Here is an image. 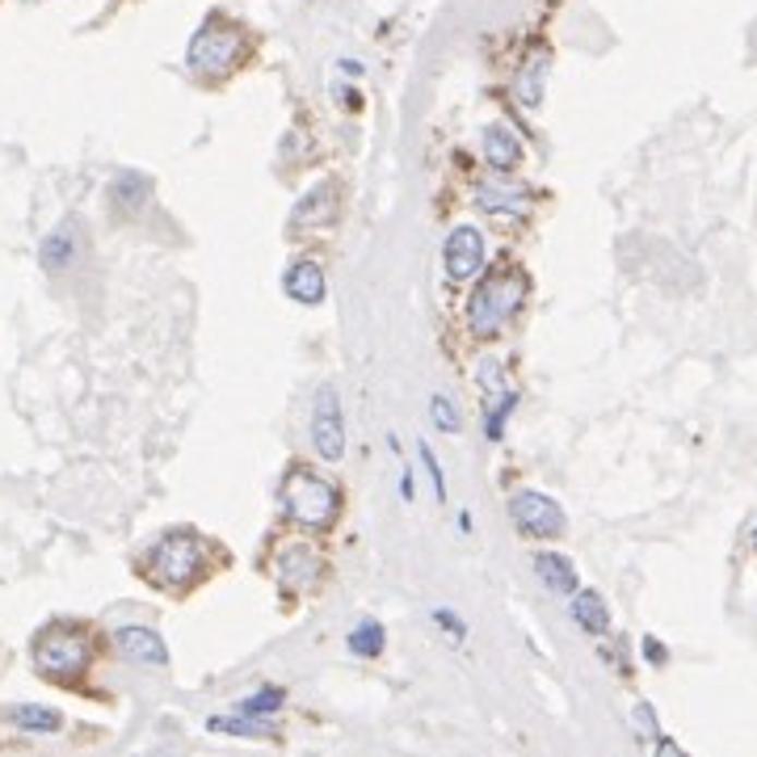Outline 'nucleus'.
Listing matches in <instances>:
<instances>
[{
	"mask_svg": "<svg viewBox=\"0 0 757 757\" xmlns=\"http://www.w3.org/2000/svg\"><path fill=\"white\" fill-rule=\"evenodd\" d=\"M287 702V695L278 690V686H262L257 695H249V699L240 702V716H269V711H278Z\"/></svg>",
	"mask_w": 757,
	"mask_h": 757,
	"instance_id": "412c9836",
	"label": "nucleus"
},
{
	"mask_svg": "<svg viewBox=\"0 0 757 757\" xmlns=\"http://www.w3.org/2000/svg\"><path fill=\"white\" fill-rule=\"evenodd\" d=\"M321 573H324V560L312 543H283L274 552V581L283 585V589H291V593L316 589Z\"/></svg>",
	"mask_w": 757,
	"mask_h": 757,
	"instance_id": "6e6552de",
	"label": "nucleus"
},
{
	"mask_svg": "<svg viewBox=\"0 0 757 757\" xmlns=\"http://www.w3.org/2000/svg\"><path fill=\"white\" fill-rule=\"evenodd\" d=\"M88 661H93V648H88L85 632H76V627H47L34 640V665L51 682H76L88 670Z\"/></svg>",
	"mask_w": 757,
	"mask_h": 757,
	"instance_id": "39448f33",
	"label": "nucleus"
},
{
	"mask_svg": "<svg viewBox=\"0 0 757 757\" xmlns=\"http://www.w3.org/2000/svg\"><path fill=\"white\" fill-rule=\"evenodd\" d=\"M421 464H425V471H430V480H434L437 501H446V480H442V467H437V455L430 450V446H421Z\"/></svg>",
	"mask_w": 757,
	"mask_h": 757,
	"instance_id": "393cba45",
	"label": "nucleus"
},
{
	"mask_svg": "<svg viewBox=\"0 0 757 757\" xmlns=\"http://www.w3.org/2000/svg\"><path fill=\"white\" fill-rule=\"evenodd\" d=\"M476 203L489 215H526L530 211V190L522 181H480Z\"/></svg>",
	"mask_w": 757,
	"mask_h": 757,
	"instance_id": "9b49d317",
	"label": "nucleus"
},
{
	"mask_svg": "<svg viewBox=\"0 0 757 757\" xmlns=\"http://www.w3.org/2000/svg\"><path fill=\"white\" fill-rule=\"evenodd\" d=\"M534 577L548 585L552 593H564V598H573L581 585H577V568H573V560L560 552H539L534 555Z\"/></svg>",
	"mask_w": 757,
	"mask_h": 757,
	"instance_id": "4468645a",
	"label": "nucleus"
},
{
	"mask_svg": "<svg viewBox=\"0 0 757 757\" xmlns=\"http://www.w3.org/2000/svg\"><path fill=\"white\" fill-rule=\"evenodd\" d=\"M657 754H682V749L673 741H657Z\"/></svg>",
	"mask_w": 757,
	"mask_h": 757,
	"instance_id": "c85d7f7f",
	"label": "nucleus"
},
{
	"mask_svg": "<svg viewBox=\"0 0 757 757\" xmlns=\"http://www.w3.org/2000/svg\"><path fill=\"white\" fill-rule=\"evenodd\" d=\"M283 287L291 295L295 303H303V308H316L324 303V295H328V283H324V269L316 262H295L287 269V278H283Z\"/></svg>",
	"mask_w": 757,
	"mask_h": 757,
	"instance_id": "f8f14e48",
	"label": "nucleus"
},
{
	"mask_svg": "<svg viewBox=\"0 0 757 757\" xmlns=\"http://www.w3.org/2000/svg\"><path fill=\"white\" fill-rule=\"evenodd\" d=\"M206 573V543L190 530H173L147 548V577L160 589H190Z\"/></svg>",
	"mask_w": 757,
	"mask_h": 757,
	"instance_id": "f03ea898",
	"label": "nucleus"
},
{
	"mask_svg": "<svg viewBox=\"0 0 757 757\" xmlns=\"http://www.w3.org/2000/svg\"><path fill=\"white\" fill-rule=\"evenodd\" d=\"M9 720H13L17 729H26V732H59V729H63V716H59V711H51V707H34V702L13 707V711H9Z\"/></svg>",
	"mask_w": 757,
	"mask_h": 757,
	"instance_id": "6ab92c4d",
	"label": "nucleus"
},
{
	"mask_svg": "<svg viewBox=\"0 0 757 757\" xmlns=\"http://www.w3.org/2000/svg\"><path fill=\"white\" fill-rule=\"evenodd\" d=\"M509 514H514L518 530L530 534V539H555V534H564V526H568L564 509L555 505L552 496L534 493V489H522V493L509 496Z\"/></svg>",
	"mask_w": 757,
	"mask_h": 757,
	"instance_id": "0eeeda50",
	"label": "nucleus"
},
{
	"mask_svg": "<svg viewBox=\"0 0 757 757\" xmlns=\"http://www.w3.org/2000/svg\"><path fill=\"white\" fill-rule=\"evenodd\" d=\"M115 644L118 652L127 661H135V665H152V670H165L169 665V648H165V640L156 632H147V627H118Z\"/></svg>",
	"mask_w": 757,
	"mask_h": 757,
	"instance_id": "9d476101",
	"label": "nucleus"
},
{
	"mask_svg": "<svg viewBox=\"0 0 757 757\" xmlns=\"http://www.w3.org/2000/svg\"><path fill=\"white\" fill-rule=\"evenodd\" d=\"M489 396H493V405H489V412H484V434L496 442V437L505 434V421H509V412L518 408V392H514L509 383H496V378H493Z\"/></svg>",
	"mask_w": 757,
	"mask_h": 757,
	"instance_id": "f3484780",
	"label": "nucleus"
},
{
	"mask_svg": "<svg viewBox=\"0 0 757 757\" xmlns=\"http://www.w3.org/2000/svg\"><path fill=\"white\" fill-rule=\"evenodd\" d=\"M337 215V185L321 181L316 194H308L303 203L295 206V228H308V224H328Z\"/></svg>",
	"mask_w": 757,
	"mask_h": 757,
	"instance_id": "dca6fc26",
	"label": "nucleus"
},
{
	"mask_svg": "<svg viewBox=\"0 0 757 757\" xmlns=\"http://www.w3.org/2000/svg\"><path fill=\"white\" fill-rule=\"evenodd\" d=\"M283 509L295 526H328L341 514V489L316 471H291L283 484Z\"/></svg>",
	"mask_w": 757,
	"mask_h": 757,
	"instance_id": "7ed1b4c3",
	"label": "nucleus"
},
{
	"mask_svg": "<svg viewBox=\"0 0 757 757\" xmlns=\"http://www.w3.org/2000/svg\"><path fill=\"white\" fill-rule=\"evenodd\" d=\"M312 446L324 464H337L346 455V412L333 387H321L312 400Z\"/></svg>",
	"mask_w": 757,
	"mask_h": 757,
	"instance_id": "423d86ee",
	"label": "nucleus"
},
{
	"mask_svg": "<svg viewBox=\"0 0 757 757\" xmlns=\"http://www.w3.org/2000/svg\"><path fill=\"white\" fill-rule=\"evenodd\" d=\"M526 295H530V278H526L518 265H505V269L489 274L480 283V291L471 295V303H467L471 333L476 337H496L505 324L522 312Z\"/></svg>",
	"mask_w": 757,
	"mask_h": 757,
	"instance_id": "f257e3e1",
	"label": "nucleus"
},
{
	"mask_svg": "<svg viewBox=\"0 0 757 757\" xmlns=\"http://www.w3.org/2000/svg\"><path fill=\"white\" fill-rule=\"evenodd\" d=\"M430 417H434V430H442V434H459L464 430V421H459V408L450 405L442 392H437L434 400H430Z\"/></svg>",
	"mask_w": 757,
	"mask_h": 757,
	"instance_id": "4be33fe9",
	"label": "nucleus"
},
{
	"mask_svg": "<svg viewBox=\"0 0 757 757\" xmlns=\"http://www.w3.org/2000/svg\"><path fill=\"white\" fill-rule=\"evenodd\" d=\"M640 652H644V661H648V665H665V661H670V648L657 640V636H644Z\"/></svg>",
	"mask_w": 757,
	"mask_h": 757,
	"instance_id": "a878e982",
	"label": "nucleus"
},
{
	"mask_svg": "<svg viewBox=\"0 0 757 757\" xmlns=\"http://www.w3.org/2000/svg\"><path fill=\"white\" fill-rule=\"evenodd\" d=\"M412 493H417V484H412V476L405 471V480H400V496H405V501H412Z\"/></svg>",
	"mask_w": 757,
	"mask_h": 757,
	"instance_id": "cd10ccee",
	"label": "nucleus"
},
{
	"mask_svg": "<svg viewBox=\"0 0 757 757\" xmlns=\"http://www.w3.org/2000/svg\"><path fill=\"white\" fill-rule=\"evenodd\" d=\"M434 623L442 627V632H450L455 640H464V636H467V623H464V618H459L455 611H442V606H437V611H434Z\"/></svg>",
	"mask_w": 757,
	"mask_h": 757,
	"instance_id": "b1692460",
	"label": "nucleus"
},
{
	"mask_svg": "<svg viewBox=\"0 0 757 757\" xmlns=\"http://www.w3.org/2000/svg\"><path fill=\"white\" fill-rule=\"evenodd\" d=\"M568 611L577 618V627L589 632V636H606L611 632V611H606V598L598 589H577Z\"/></svg>",
	"mask_w": 757,
	"mask_h": 757,
	"instance_id": "2eb2a0df",
	"label": "nucleus"
},
{
	"mask_svg": "<svg viewBox=\"0 0 757 757\" xmlns=\"http://www.w3.org/2000/svg\"><path fill=\"white\" fill-rule=\"evenodd\" d=\"M185 59H190V68H194L199 76L219 81V76H228L236 63L244 59V34H240V26H232L228 17L215 13V17L190 38Z\"/></svg>",
	"mask_w": 757,
	"mask_h": 757,
	"instance_id": "20e7f679",
	"label": "nucleus"
},
{
	"mask_svg": "<svg viewBox=\"0 0 757 757\" xmlns=\"http://www.w3.org/2000/svg\"><path fill=\"white\" fill-rule=\"evenodd\" d=\"M383 644H387V632H383V623H375V618H362L350 636H346V648H350L353 657H362V661H375L378 652H383Z\"/></svg>",
	"mask_w": 757,
	"mask_h": 757,
	"instance_id": "a211bd4d",
	"label": "nucleus"
},
{
	"mask_svg": "<svg viewBox=\"0 0 757 757\" xmlns=\"http://www.w3.org/2000/svg\"><path fill=\"white\" fill-rule=\"evenodd\" d=\"M636 729L648 732V736H657V729H661V724H657V711H652L648 702H640V707H636Z\"/></svg>",
	"mask_w": 757,
	"mask_h": 757,
	"instance_id": "bb28decb",
	"label": "nucleus"
},
{
	"mask_svg": "<svg viewBox=\"0 0 757 757\" xmlns=\"http://www.w3.org/2000/svg\"><path fill=\"white\" fill-rule=\"evenodd\" d=\"M754 548H757V530H754Z\"/></svg>",
	"mask_w": 757,
	"mask_h": 757,
	"instance_id": "c756f323",
	"label": "nucleus"
},
{
	"mask_svg": "<svg viewBox=\"0 0 757 757\" xmlns=\"http://www.w3.org/2000/svg\"><path fill=\"white\" fill-rule=\"evenodd\" d=\"M484 257H489V240L471 224H459L455 232L446 236V244H442V265H446L450 283H467L471 274H480Z\"/></svg>",
	"mask_w": 757,
	"mask_h": 757,
	"instance_id": "1a4fd4ad",
	"label": "nucleus"
},
{
	"mask_svg": "<svg viewBox=\"0 0 757 757\" xmlns=\"http://www.w3.org/2000/svg\"><path fill=\"white\" fill-rule=\"evenodd\" d=\"M76 257V240H72V228H59L56 236L43 240V265L47 269H63V265Z\"/></svg>",
	"mask_w": 757,
	"mask_h": 757,
	"instance_id": "aec40b11",
	"label": "nucleus"
},
{
	"mask_svg": "<svg viewBox=\"0 0 757 757\" xmlns=\"http://www.w3.org/2000/svg\"><path fill=\"white\" fill-rule=\"evenodd\" d=\"M480 144H484V160H489V169L496 173H509L518 160H522V140L509 131V127H484V135H480Z\"/></svg>",
	"mask_w": 757,
	"mask_h": 757,
	"instance_id": "ddd939ff",
	"label": "nucleus"
},
{
	"mask_svg": "<svg viewBox=\"0 0 757 757\" xmlns=\"http://www.w3.org/2000/svg\"><path fill=\"white\" fill-rule=\"evenodd\" d=\"M206 729H211V732H232V736H262V729H253V724H240V720H228V716H215V720H206Z\"/></svg>",
	"mask_w": 757,
	"mask_h": 757,
	"instance_id": "5701e85b",
	"label": "nucleus"
}]
</instances>
